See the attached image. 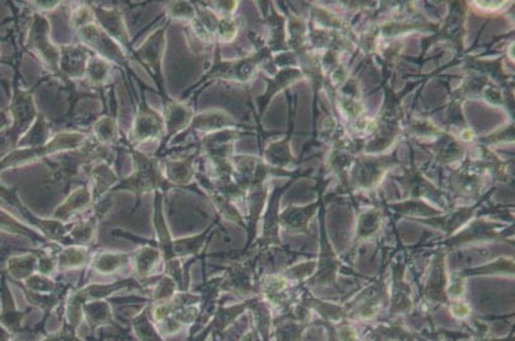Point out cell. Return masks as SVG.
Returning <instances> with one entry per match:
<instances>
[{
	"instance_id": "9",
	"label": "cell",
	"mask_w": 515,
	"mask_h": 341,
	"mask_svg": "<svg viewBox=\"0 0 515 341\" xmlns=\"http://www.w3.org/2000/svg\"><path fill=\"white\" fill-rule=\"evenodd\" d=\"M162 103H163L162 116H163L165 134H164L163 145L159 149V152L163 150L164 148L170 145L174 138L188 130L195 116L194 108L188 106L185 102H180V100L168 97L167 99H163Z\"/></svg>"
},
{
	"instance_id": "17",
	"label": "cell",
	"mask_w": 515,
	"mask_h": 341,
	"mask_svg": "<svg viewBox=\"0 0 515 341\" xmlns=\"http://www.w3.org/2000/svg\"><path fill=\"white\" fill-rule=\"evenodd\" d=\"M51 138V126L44 114H39L31 129L18 141L16 148H38ZM15 148V149H16Z\"/></svg>"
},
{
	"instance_id": "29",
	"label": "cell",
	"mask_w": 515,
	"mask_h": 341,
	"mask_svg": "<svg viewBox=\"0 0 515 341\" xmlns=\"http://www.w3.org/2000/svg\"><path fill=\"white\" fill-rule=\"evenodd\" d=\"M452 313H454L455 316L464 317L469 313V309L466 308V306H463V304H459V306H455V307L452 308Z\"/></svg>"
},
{
	"instance_id": "7",
	"label": "cell",
	"mask_w": 515,
	"mask_h": 341,
	"mask_svg": "<svg viewBox=\"0 0 515 341\" xmlns=\"http://www.w3.org/2000/svg\"><path fill=\"white\" fill-rule=\"evenodd\" d=\"M164 134L163 116L152 108L147 103V97L142 95L139 104L136 106L131 130L127 136V146L139 149L140 145L147 141L163 140Z\"/></svg>"
},
{
	"instance_id": "20",
	"label": "cell",
	"mask_w": 515,
	"mask_h": 341,
	"mask_svg": "<svg viewBox=\"0 0 515 341\" xmlns=\"http://www.w3.org/2000/svg\"><path fill=\"white\" fill-rule=\"evenodd\" d=\"M162 253L156 246H147L142 248L136 255H135V267L138 275L141 277L147 276L153 272V269L159 262Z\"/></svg>"
},
{
	"instance_id": "28",
	"label": "cell",
	"mask_w": 515,
	"mask_h": 341,
	"mask_svg": "<svg viewBox=\"0 0 515 341\" xmlns=\"http://www.w3.org/2000/svg\"><path fill=\"white\" fill-rule=\"evenodd\" d=\"M10 126V117L8 112L0 111V131L6 130Z\"/></svg>"
},
{
	"instance_id": "25",
	"label": "cell",
	"mask_w": 515,
	"mask_h": 341,
	"mask_svg": "<svg viewBox=\"0 0 515 341\" xmlns=\"http://www.w3.org/2000/svg\"><path fill=\"white\" fill-rule=\"evenodd\" d=\"M0 230H6L8 232H13V234H18V235L30 236L33 239H40V236L38 235L36 232H33L31 228H27L24 225H21L13 217H10L8 213H6L1 209H0Z\"/></svg>"
},
{
	"instance_id": "8",
	"label": "cell",
	"mask_w": 515,
	"mask_h": 341,
	"mask_svg": "<svg viewBox=\"0 0 515 341\" xmlns=\"http://www.w3.org/2000/svg\"><path fill=\"white\" fill-rule=\"evenodd\" d=\"M92 12L99 27L123 48L129 58H132L135 48L132 45L131 36L124 21L122 10L118 7L92 6Z\"/></svg>"
},
{
	"instance_id": "27",
	"label": "cell",
	"mask_w": 515,
	"mask_h": 341,
	"mask_svg": "<svg viewBox=\"0 0 515 341\" xmlns=\"http://www.w3.org/2000/svg\"><path fill=\"white\" fill-rule=\"evenodd\" d=\"M340 338L343 341H355V333L350 327L345 326L343 328H340Z\"/></svg>"
},
{
	"instance_id": "21",
	"label": "cell",
	"mask_w": 515,
	"mask_h": 341,
	"mask_svg": "<svg viewBox=\"0 0 515 341\" xmlns=\"http://www.w3.org/2000/svg\"><path fill=\"white\" fill-rule=\"evenodd\" d=\"M98 216L95 214L90 219L76 225L74 230H71L70 232V243L79 244V245L90 244L95 237V232L98 228Z\"/></svg>"
},
{
	"instance_id": "18",
	"label": "cell",
	"mask_w": 515,
	"mask_h": 341,
	"mask_svg": "<svg viewBox=\"0 0 515 341\" xmlns=\"http://www.w3.org/2000/svg\"><path fill=\"white\" fill-rule=\"evenodd\" d=\"M130 260L129 254L123 253H100L91 262V266L100 273H112L123 267Z\"/></svg>"
},
{
	"instance_id": "14",
	"label": "cell",
	"mask_w": 515,
	"mask_h": 341,
	"mask_svg": "<svg viewBox=\"0 0 515 341\" xmlns=\"http://www.w3.org/2000/svg\"><path fill=\"white\" fill-rule=\"evenodd\" d=\"M92 204L94 202H92L90 187L88 184H83L81 187H76L71 191V194L67 196L65 203L62 204L54 213V219L60 221V222L66 221L74 216L76 213L92 207Z\"/></svg>"
},
{
	"instance_id": "5",
	"label": "cell",
	"mask_w": 515,
	"mask_h": 341,
	"mask_svg": "<svg viewBox=\"0 0 515 341\" xmlns=\"http://www.w3.org/2000/svg\"><path fill=\"white\" fill-rule=\"evenodd\" d=\"M8 113L10 117L8 138L10 145L15 149L18 141L27 131L31 129L33 122L36 121L38 116L40 114L35 103L33 90L24 89L18 84L17 77L13 81V91H12Z\"/></svg>"
},
{
	"instance_id": "16",
	"label": "cell",
	"mask_w": 515,
	"mask_h": 341,
	"mask_svg": "<svg viewBox=\"0 0 515 341\" xmlns=\"http://www.w3.org/2000/svg\"><path fill=\"white\" fill-rule=\"evenodd\" d=\"M112 79H113V65L106 62V59L92 54L88 63L83 81L90 85L91 88L101 89L106 85H109Z\"/></svg>"
},
{
	"instance_id": "6",
	"label": "cell",
	"mask_w": 515,
	"mask_h": 341,
	"mask_svg": "<svg viewBox=\"0 0 515 341\" xmlns=\"http://www.w3.org/2000/svg\"><path fill=\"white\" fill-rule=\"evenodd\" d=\"M79 42L90 50L92 54L106 59L112 65L129 70V56L112 38H109L94 21L74 31Z\"/></svg>"
},
{
	"instance_id": "19",
	"label": "cell",
	"mask_w": 515,
	"mask_h": 341,
	"mask_svg": "<svg viewBox=\"0 0 515 341\" xmlns=\"http://www.w3.org/2000/svg\"><path fill=\"white\" fill-rule=\"evenodd\" d=\"M164 12L168 21L188 24L197 16V6L191 1H168Z\"/></svg>"
},
{
	"instance_id": "12",
	"label": "cell",
	"mask_w": 515,
	"mask_h": 341,
	"mask_svg": "<svg viewBox=\"0 0 515 341\" xmlns=\"http://www.w3.org/2000/svg\"><path fill=\"white\" fill-rule=\"evenodd\" d=\"M199 150L195 153L181 157V158H171L162 159L164 179L172 185V187H186L193 185L197 181V170L195 168V162L199 158Z\"/></svg>"
},
{
	"instance_id": "10",
	"label": "cell",
	"mask_w": 515,
	"mask_h": 341,
	"mask_svg": "<svg viewBox=\"0 0 515 341\" xmlns=\"http://www.w3.org/2000/svg\"><path fill=\"white\" fill-rule=\"evenodd\" d=\"M59 47H60L59 71L62 80L63 81L83 80L92 53L80 42L65 44Z\"/></svg>"
},
{
	"instance_id": "23",
	"label": "cell",
	"mask_w": 515,
	"mask_h": 341,
	"mask_svg": "<svg viewBox=\"0 0 515 341\" xmlns=\"http://www.w3.org/2000/svg\"><path fill=\"white\" fill-rule=\"evenodd\" d=\"M94 21L95 18H94V12H92V4L81 3V4H77L71 10L70 26L74 31H77L79 29H81L82 26L94 22Z\"/></svg>"
},
{
	"instance_id": "2",
	"label": "cell",
	"mask_w": 515,
	"mask_h": 341,
	"mask_svg": "<svg viewBox=\"0 0 515 341\" xmlns=\"http://www.w3.org/2000/svg\"><path fill=\"white\" fill-rule=\"evenodd\" d=\"M88 138V134L81 131H60L54 134L49 141L38 148H16L0 159V172L25 167L33 163L40 162L53 155L63 154L77 150Z\"/></svg>"
},
{
	"instance_id": "11",
	"label": "cell",
	"mask_w": 515,
	"mask_h": 341,
	"mask_svg": "<svg viewBox=\"0 0 515 341\" xmlns=\"http://www.w3.org/2000/svg\"><path fill=\"white\" fill-rule=\"evenodd\" d=\"M232 122L234 121L229 117V114L223 112L221 109H215V108L205 109L200 113H195L190 127L182 135H180V141L190 135L200 136L202 138L215 134V132H220L224 129H229Z\"/></svg>"
},
{
	"instance_id": "3",
	"label": "cell",
	"mask_w": 515,
	"mask_h": 341,
	"mask_svg": "<svg viewBox=\"0 0 515 341\" xmlns=\"http://www.w3.org/2000/svg\"><path fill=\"white\" fill-rule=\"evenodd\" d=\"M26 49L31 51L50 74L62 80L59 71L60 47L51 39V26L45 15L33 13V21L27 35Z\"/></svg>"
},
{
	"instance_id": "24",
	"label": "cell",
	"mask_w": 515,
	"mask_h": 341,
	"mask_svg": "<svg viewBox=\"0 0 515 341\" xmlns=\"http://www.w3.org/2000/svg\"><path fill=\"white\" fill-rule=\"evenodd\" d=\"M88 260V253L83 248H68L60 253L58 264L60 268L80 267Z\"/></svg>"
},
{
	"instance_id": "26",
	"label": "cell",
	"mask_w": 515,
	"mask_h": 341,
	"mask_svg": "<svg viewBox=\"0 0 515 341\" xmlns=\"http://www.w3.org/2000/svg\"><path fill=\"white\" fill-rule=\"evenodd\" d=\"M60 6H62V1H57V0H54V1H51V0H48V1H31V4H30V7L35 10L33 13H40V15H44L47 12H53Z\"/></svg>"
},
{
	"instance_id": "1",
	"label": "cell",
	"mask_w": 515,
	"mask_h": 341,
	"mask_svg": "<svg viewBox=\"0 0 515 341\" xmlns=\"http://www.w3.org/2000/svg\"><path fill=\"white\" fill-rule=\"evenodd\" d=\"M127 150L131 155V173L126 177L120 179L115 185L113 191H130L138 198V202L141 196L156 191H167L172 185L164 179L162 159L158 155H149L140 149L127 146Z\"/></svg>"
},
{
	"instance_id": "4",
	"label": "cell",
	"mask_w": 515,
	"mask_h": 341,
	"mask_svg": "<svg viewBox=\"0 0 515 341\" xmlns=\"http://www.w3.org/2000/svg\"><path fill=\"white\" fill-rule=\"evenodd\" d=\"M168 26L170 24L167 21V24H162L153 33H149L147 39L142 41V44L138 48L133 49V56H132L133 61L139 62L140 65H144L150 72L159 89L162 100L168 97L164 89L163 76L164 54H165V47H167Z\"/></svg>"
},
{
	"instance_id": "22",
	"label": "cell",
	"mask_w": 515,
	"mask_h": 341,
	"mask_svg": "<svg viewBox=\"0 0 515 341\" xmlns=\"http://www.w3.org/2000/svg\"><path fill=\"white\" fill-rule=\"evenodd\" d=\"M36 263H38V260L33 255L13 258L9 260V272L16 278H28L33 275L36 268Z\"/></svg>"
},
{
	"instance_id": "13",
	"label": "cell",
	"mask_w": 515,
	"mask_h": 341,
	"mask_svg": "<svg viewBox=\"0 0 515 341\" xmlns=\"http://www.w3.org/2000/svg\"><path fill=\"white\" fill-rule=\"evenodd\" d=\"M89 179V187H90L92 202L97 203L100 199L113 191L115 185L121 177L115 173L111 163L103 161V162L92 164L86 172Z\"/></svg>"
},
{
	"instance_id": "15",
	"label": "cell",
	"mask_w": 515,
	"mask_h": 341,
	"mask_svg": "<svg viewBox=\"0 0 515 341\" xmlns=\"http://www.w3.org/2000/svg\"><path fill=\"white\" fill-rule=\"evenodd\" d=\"M90 135L101 145L108 146V148L118 145L121 136H120V126H118L117 114L100 116L92 123Z\"/></svg>"
}]
</instances>
